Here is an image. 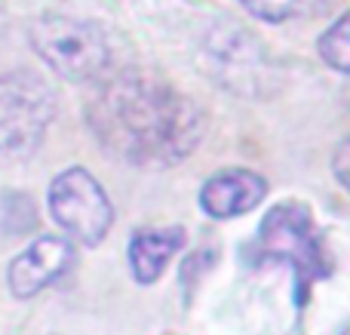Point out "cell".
<instances>
[{
	"mask_svg": "<svg viewBox=\"0 0 350 335\" xmlns=\"http://www.w3.org/2000/svg\"><path fill=\"white\" fill-rule=\"evenodd\" d=\"M267 197V182L252 170H230L215 172L212 178H206V185L200 188V206L212 219H237L246 215L258 206Z\"/></svg>",
	"mask_w": 350,
	"mask_h": 335,
	"instance_id": "7",
	"label": "cell"
},
{
	"mask_svg": "<svg viewBox=\"0 0 350 335\" xmlns=\"http://www.w3.org/2000/svg\"><path fill=\"white\" fill-rule=\"evenodd\" d=\"M206 62L218 71L221 86H237L240 77H249L258 65L255 43L246 37V31L237 25H221V31H209L206 37Z\"/></svg>",
	"mask_w": 350,
	"mask_h": 335,
	"instance_id": "9",
	"label": "cell"
},
{
	"mask_svg": "<svg viewBox=\"0 0 350 335\" xmlns=\"http://www.w3.org/2000/svg\"><path fill=\"white\" fill-rule=\"evenodd\" d=\"M255 256H261L265 262H286L295 271L298 302L304 299L310 283H317L320 277H326L332 271L323 237L314 228V215H310V209L304 203L295 200L277 203L261 219Z\"/></svg>",
	"mask_w": 350,
	"mask_h": 335,
	"instance_id": "2",
	"label": "cell"
},
{
	"mask_svg": "<svg viewBox=\"0 0 350 335\" xmlns=\"http://www.w3.org/2000/svg\"><path fill=\"white\" fill-rule=\"evenodd\" d=\"M240 3L246 6L255 18L277 25V22H286V18L295 16L301 0H240Z\"/></svg>",
	"mask_w": 350,
	"mask_h": 335,
	"instance_id": "11",
	"label": "cell"
},
{
	"mask_svg": "<svg viewBox=\"0 0 350 335\" xmlns=\"http://www.w3.org/2000/svg\"><path fill=\"white\" fill-rule=\"evenodd\" d=\"M46 200L55 225L80 246L102 243L105 234L111 231L114 209H111L108 194L96 182V176L80 166H71L53 178Z\"/></svg>",
	"mask_w": 350,
	"mask_h": 335,
	"instance_id": "5",
	"label": "cell"
},
{
	"mask_svg": "<svg viewBox=\"0 0 350 335\" xmlns=\"http://www.w3.org/2000/svg\"><path fill=\"white\" fill-rule=\"evenodd\" d=\"M53 86L34 71L0 77V160H18L37 151L49 123L55 120Z\"/></svg>",
	"mask_w": 350,
	"mask_h": 335,
	"instance_id": "4",
	"label": "cell"
},
{
	"mask_svg": "<svg viewBox=\"0 0 350 335\" xmlns=\"http://www.w3.org/2000/svg\"><path fill=\"white\" fill-rule=\"evenodd\" d=\"M185 246V228H142L129 240V268L135 283L151 286L160 280L172 256Z\"/></svg>",
	"mask_w": 350,
	"mask_h": 335,
	"instance_id": "8",
	"label": "cell"
},
{
	"mask_svg": "<svg viewBox=\"0 0 350 335\" xmlns=\"http://www.w3.org/2000/svg\"><path fill=\"white\" fill-rule=\"evenodd\" d=\"M317 49H320L323 62H326L329 68H335L338 74H345L347 71V55H350V16H341L338 22L320 37Z\"/></svg>",
	"mask_w": 350,
	"mask_h": 335,
	"instance_id": "10",
	"label": "cell"
},
{
	"mask_svg": "<svg viewBox=\"0 0 350 335\" xmlns=\"http://www.w3.org/2000/svg\"><path fill=\"white\" fill-rule=\"evenodd\" d=\"M96 142L133 166H175L200 145L206 114L172 80L148 68L98 83L86 108Z\"/></svg>",
	"mask_w": 350,
	"mask_h": 335,
	"instance_id": "1",
	"label": "cell"
},
{
	"mask_svg": "<svg viewBox=\"0 0 350 335\" xmlns=\"http://www.w3.org/2000/svg\"><path fill=\"white\" fill-rule=\"evenodd\" d=\"M74 265V246L65 237H37L22 256H16L6 271V286L16 299H34L46 286L65 277Z\"/></svg>",
	"mask_w": 350,
	"mask_h": 335,
	"instance_id": "6",
	"label": "cell"
},
{
	"mask_svg": "<svg viewBox=\"0 0 350 335\" xmlns=\"http://www.w3.org/2000/svg\"><path fill=\"white\" fill-rule=\"evenodd\" d=\"M347 151H350V145H347V139L338 145V151H335V160H332V170H335V178H338V185H350V176H347Z\"/></svg>",
	"mask_w": 350,
	"mask_h": 335,
	"instance_id": "12",
	"label": "cell"
},
{
	"mask_svg": "<svg viewBox=\"0 0 350 335\" xmlns=\"http://www.w3.org/2000/svg\"><path fill=\"white\" fill-rule=\"evenodd\" d=\"M28 40L34 53L71 83H86L105 74L111 62L108 34L102 25L71 16H40L31 22Z\"/></svg>",
	"mask_w": 350,
	"mask_h": 335,
	"instance_id": "3",
	"label": "cell"
},
{
	"mask_svg": "<svg viewBox=\"0 0 350 335\" xmlns=\"http://www.w3.org/2000/svg\"><path fill=\"white\" fill-rule=\"evenodd\" d=\"M341 335H347V332H341Z\"/></svg>",
	"mask_w": 350,
	"mask_h": 335,
	"instance_id": "13",
	"label": "cell"
}]
</instances>
